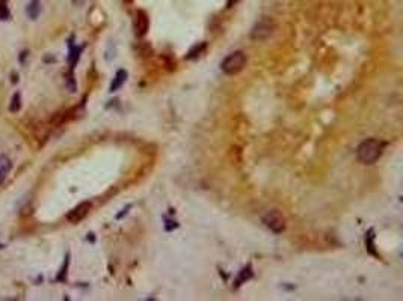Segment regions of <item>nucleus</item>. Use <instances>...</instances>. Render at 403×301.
Returning <instances> with one entry per match:
<instances>
[{
    "mask_svg": "<svg viewBox=\"0 0 403 301\" xmlns=\"http://www.w3.org/2000/svg\"><path fill=\"white\" fill-rule=\"evenodd\" d=\"M274 30H275V21L269 17H263L254 24L251 30V38L255 41H264L272 35Z\"/></svg>",
    "mask_w": 403,
    "mask_h": 301,
    "instance_id": "7ed1b4c3",
    "label": "nucleus"
},
{
    "mask_svg": "<svg viewBox=\"0 0 403 301\" xmlns=\"http://www.w3.org/2000/svg\"><path fill=\"white\" fill-rule=\"evenodd\" d=\"M204 48H206V44H201V45H199V48H198V45H196L195 48H192V50L189 51V54H187V59H193V57L199 56V53L203 51Z\"/></svg>",
    "mask_w": 403,
    "mask_h": 301,
    "instance_id": "ddd939ff",
    "label": "nucleus"
},
{
    "mask_svg": "<svg viewBox=\"0 0 403 301\" xmlns=\"http://www.w3.org/2000/svg\"><path fill=\"white\" fill-rule=\"evenodd\" d=\"M66 266H68V256L65 258L63 268L60 270V273H59V276H58V280H65V276H66Z\"/></svg>",
    "mask_w": 403,
    "mask_h": 301,
    "instance_id": "4468645a",
    "label": "nucleus"
},
{
    "mask_svg": "<svg viewBox=\"0 0 403 301\" xmlns=\"http://www.w3.org/2000/svg\"><path fill=\"white\" fill-rule=\"evenodd\" d=\"M148 29H150V18H148L147 12L138 11L136 15H134V32H136V35L145 37Z\"/></svg>",
    "mask_w": 403,
    "mask_h": 301,
    "instance_id": "423d86ee",
    "label": "nucleus"
},
{
    "mask_svg": "<svg viewBox=\"0 0 403 301\" xmlns=\"http://www.w3.org/2000/svg\"><path fill=\"white\" fill-rule=\"evenodd\" d=\"M125 79H127V73H125L124 70L118 71V73H116V76H115V79H114V82H112V85H111V92L118 90V89H119V87L124 85Z\"/></svg>",
    "mask_w": 403,
    "mask_h": 301,
    "instance_id": "1a4fd4ad",
    "label": "nucleus"
},
{
    "mask_svg": "<svg viewBox=\"0 0 403 301\" xmlns=\"http://www.w3.org/2000/svg\"><path fill=\"white\" fill-rule=\"evenodd\" d=\"M12 169V163L6 155H0V184H3Z\"/></svg>",
    "mask_w": 403,
    "mask_h": 301,
    "instance_id": "0eeeda50",
    "label": "nucleus"
},
{
    "mask_svg": "<svg viewBox=\"0 0 403 301\" xmlns=\"http://www.w3.org/2000/svg\"><path fill=\"white\" fill-rule=\"evenodd\" d=\"M41 12V3H40V0H30V3L27 5L26 8V14L29 15L30 20H37L38 15Z\"/></svg>",
    "mask_w": 403,
    "mask_h": 301,
    "instance_id": "6e6552de",
    "label": "nucleus"
},
{
    "mask_svg": "<svg viewBox=\"0 0 403 301\" xmlns=\"http://www.w3.org/2000/svg\"><path fill=\"white\" fill-rule=\"evenodd\" d=\"M91 211V204L89 202H82L79 204L76 208H73L68 214H66V220H68L70 223H79L82 221Z\"/></svg>",
    "mask_w": 403,
    "mask_h": 301,
    "instance_id": "39448f33",
    "label": "nucleus"
},
{
    "mask_svg": "<svg viewBox=\"0 0 403 301\" xmlns=\"http://www.w3.org/2000/svg\"><path fill=\"white\" fill-rule=\"evenodd\" d=\"M245 65H246V54L243 51H234L222 60L221 70L228 76H234L240 73L245 68Z\"/></svg>",
    "mask_w": 403,
    "mask_h": 301,
    "instance_id": "f03ea898",
    "label": "nucleus"
},
{
    "mask_svg": "<svg viewBox=\"0 0 403 301\" xmlns=\"http://www.w3.org/2000/svg\"><path fill=\"white\" fill-rule=\"evenodd\" d=\"M239 2H240V0H228V2H227V6H228V8H232V6H236Z\"/></svg>",
    "mask_w": 403,
    "mask_h": 301,
    "instance_id": "2eb2a0df",
    "label": "nucleus"
},
{
    "mask_svg": "<svg viewBox=\"0 0 403 301\" xmlns=\"http://www.w3.org/2000/svg\"><path fill=\"white\" fill-rule=\"evenodd\" d=\"M80 51H82V47H73V50H71V54H70V57H68V60H70V63L71 65H74L76 63V60L79 59V54H80Z\"/></svg>",
    "mask_w": 403,
    "mask_h": 301,
    "instance_id": "f8f14e48",
    "label": "nucleus"
},
{
    "mask_svg": "<svg viewBox=\"0 0 403 301\" xmlns=\"http://www.w3.org/2000/svg\"><path fill=\"white\" fill-rule=\"evenodd\" d=\"M20 109H21V95H20L18 92H15V93L12 95V98H11L9 110H11L12 113H17V112H20Z\"/></svg>",
    "mask_w": 403,
    "mask_h": 301,
    "instance_id": "9d476101",
    "label": "nucleus"
},
{
    "mask_svg": "<svg viewBox=\"0 0 403 301\" xmlns=\"http://www.w3.org/2000/svg\"><path fill=\"white\" fill-rule=\"evenodd\" d=\"M11 17V12H9V8H8V0H0V20H9Z\"/></svg>",
    "mask_w": 403,
    "mask_h": 301,
    "instance_id": "9b49d317",
    "label": "nucleus"
},
{
    "mask_svg": "<svg viewBox=\"0 0 403 301\" xmlns=\"http://www.w3.org/2000/svg\"><path fill=\"white\" fill-rule=\"evenodd\" d=\"M263 223L275 233H281L286 230V218L278 211H269L263 215Z\"/></svg>",
    "mask_w": 403,
    "mask_h": 301,
    "instance_id": "20e7f679",
    "label": "nucleus"
},
{
    "mask_svg": "<svg viewBox=\"0 0 403 301\" xmlns=\"http://www.w3.org/2000/svg\"><path fill=\"white\" fill-rule=\"evenodd\" d=\"M385 143L382 140L378 139H367L364 140L358 149H356V155L358 160L364 164H373L375 161H378L384 152Z\"/></svg>",
    "mask_w": 403,
    "mask_h": 301,
    "instance_id": "f257e3e1",
    "label": "nucleus"
},
{
    "mask_svg": "<svg viewBox=\"0 0 403 301\" xmlns=\"http://www.w3.org/2000/svg\"><path fill=\"white\" fill-rule=\"evenodd\" d=\"M125 2H133V0H125Z\"/></svg>",
    "mask_w": 403,
    "mask_h": 301,
    "instance_id": "dca6fc26",
    "label": "nucleus"
}]
</instances>
